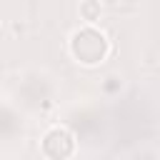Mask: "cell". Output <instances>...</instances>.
I'll use <instances>...</instances> for the list:
<instances>
[{"label": "cell", "instance_id": "3957f363", "mask_svg": "<svg viewBox=\"0 0 160 160\" xmlns=\"http://www.w3.org/2000/svg\"><path fill=\"white\" fill-rule=\"evenodd\" d=\"M100 15H102V5L100 2H95V0L80 2V18L85 20V25H95L100 20Z\"/></svg>", "mask_w": 160, "mask_h": 160}, {"label": "cell", "instance_id": "6da1fadb", "mask_svg": "<svg viewBox=\"0 0 160 160\" xmlns=\"http://www.w3.org/2000/svg\"><path fill=\"white\" fill-rule=\"evenodd\" d=\"M112 45L108 40V35L98 28V25H80L70 32L68 38V52L75 62L85 65V68H95L100 62L108 60Z\"/></svg>", "mask_w": 160, "mask_h": 160}, {"label": "cell", "instance_id": "7a4b0ae2", "mask_svg": "<svg viewBox=\"0 0 160 160\" xmlns=\"http://www.w3.org/2000/svg\"><path fill=\"white\" fill-rule=\"evenodd\" d=\"M40 152L48 160H70L78 152V138L65 125H52L40 138Z\"/></svg>", "mask_w": 160, "mask_h": 160}]
</instances>
